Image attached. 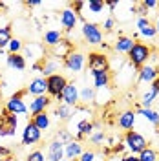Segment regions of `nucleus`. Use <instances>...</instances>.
<instances>
[{"label":"nucleus","instance_id":"f257e3e1","mask_svg":"<svg viewBox=\"0 0 159 161\" xmlns=\"http://www.w3.org/2000/svg\"><path fill=\"white\" fill-rule=\"evenodd\" d=\"M152 46L148 42H143V40H135L134 48L128 51V64L134 70H139L145 64H148L152 59Z\"/></svg>","mask_w":159,"mask_h":161},{"label":"nucleus","instance_id":"f03ea898","mask_svg":"<svg viewBox=\"0 0 159 161\" xmlns=\"http://www.w3.org/2000/svg\"><path fill=\"white\" fill-rule=\"evenodd\" d=\"M123 143H124V148L128 150V154H134V156H139L141 152L148 147V139L137 130L124 132Z\"/></svg>","mask_w":159,"mask_h":161},{"label":"nucleus","instance_id":"7ed1b4c3","mask_svg":"<svg viewBox=\"0 0 159 161\" xmlns=\"http://www.w3.org/2000/svg\"><path fill=\"white\" fill-rule=\"evenodd\" d=\"M80 33H82V39L88 46H101L104 42V33L101 30V26L97 22H91V20H86L80 28Z\"/></svg>","mask_w":159,"mask_h":161},{"label":"nucleus","instance_id":"20e7f679","mask_svg":"<svg viewBox=\"0 0 159 161\" xmlns=\"http://www.w3.org/2000/svg\"><path fill=\"white\" fill-rule=\"evenodd\" d=\"M19 128V115H13L6 108L0 112V137H15Z\"/></svg>","mask_w":159,"mask_h":161},{"label":"nucleus","instance_id":"39448f33","mask_svg":"<svg viewBox=\"0 0 159 161\" xmlns=\"http://www.w3.org/2000/svg\"><path fill=\"white\" fill-rule=\"evenodd\" d=\"M88 70L90 73L110 71V57L102 51H90L88 53Z\"/></svg>","mask_w":159,"mask_h":161},{"label":"nucleus","instance_id":"423d86ee","mask_svg":"<svg viewBox=\"0 0 159 161\" xmlns=\"http://www.w3.org/2000/svg\"><path fill=\"white\" fill-rule=\"evenodd\" d=\"M135 35L141 37L143 40H148L154 42L156 40V28H154V22L148 17H137L135 19Z\"/></svg>","mask_w":159,"mask_h":161},{"label":"nucleus","instance_id":"0eeeda50","mask_svg":"<svg viewBox=\"0 0 159 161\" xmlns=\"http://www.w3.org/2000/svg\"><path fill=\"white\" fill-rule=\"evenodd\" d=\"M46 80H48V95H50V97H53V99L60 101V97H62V92H64L66 84H68L70 80L66 79L62 73L50 75V77H46Z\"/></svg>","mask_w":159,"mask_h":161},{"label":"nucleus","instance_id":"6e6552de","mask_svg":"<svg viewBox=\"0 0 159 161\" xmlns=\"http://www.w3.org/2000/svg\"><path fill=\"white\" fill-rule=\"evenodd\" d=\"M84 64H86V55L80 53V51H77V50L71 51L70 55L64 59V62H62V66L70 71V73H73V75L79 73V71H82Z\"/></svg>","mask_w":159,"mask_h":161},{"label":"nucleus","instance_id":"1a4fd4ad","mask_svg":"<svg viewBox=\"0 0 159 161\" xmlns=\"http://www.w3.org/2000/svg\"><path fill=\"white\" fill-rule=\"evenodd\" d=\"M22 50L26 51L24 53V59L26 60L31 59V60H35V62H44L46 60V48L40 42H28V44H24Z\"/></svg>","mask_w":159,"mask_h":161},{"label":"nucleus","instance_id":"9d476101","mask_svg":"<svg viewBox=\"0 0 159 161\" xmlns=\"http://www.w3.org/2000/svg\"><path fill=\"white\" fill-rule=\"evenodd\" d=\"M59 20H60L62 30L66 31V33H71V31L77 28V24H79V15L71 9V8H64V9L60 11Z\"/></svg>","mask_w":159,"mask_h":161},{"label":"nucleus","instance_id":"9b49d317","mask_svg":"<svg viewBox=\"0 0 159 161\" xmlns=\"http://www.w3.org/2000/svg\"><path fill=\"white\" fill-rule=\"evenodd\" d=\"M135 125H137V114H135V110L128 108V110H123L119 114V117H117V126H119L121 130L130 132V130L135 128Z\"/></svg>","mask_w":159,"mask_h":161},{"label":"nucleus","instance_id":"f8f14e48","mask_svg":"<svg viewBox=\"0 0 159 161\" xmlns=\"http://www.w3.org/2000/svg\"><path fill=\"white\" fill-rule=\"evenodd\" d=\"M40 139H42V132L30 121V123L24 126V130H22V145L33 147V145H37Z\"/></svg>","mask_w":159,"mask_h":161},{"label":"nucleus","instance_id":"ddd939ff","mask_svg":"<svg viewBox=\"0 0 159 161\" xmlns=\"http://www.w3.org/2000/svg\"><path fill=\"white\" fill-rule=\"evenodd\" d=\"M51 97L50 95H39V97H33L28 104V114L31 115H37L40 112H48V108L51 106Z\"/></svg>","mask_w":159,"mask_h":161},{"label":"nucleus","instance_id":"4468645a","mask_svg":"<svg viewBox=\"0 0 159 161\" xmlns=\"http://www.w3.org/2000/svg\"><path fill=\"white\" fill-rule=\"evenodd\" d=\"M60 103L68 104L71 108H75L79 104V86L75 82H68L66 88L62 92V97H60Z\"/></svg>","mask_w":159,"mask_h":161},{"label":"nucleus","instance_id":"2eb2a0df","mask_svg":"<svg viewBox=\"0 0 159 161\" xmlns=\"http://www.w3.org/2000/svg\"><path fill=\"white\" fill-rule=\"evenodd\" d=\"M26 92L33 95V97H39V95H48V80L46 77H35L30 80V84L26 86Z\"/></svg>","mask_w":159,"mask_h":161},{"label":"nucleus","instance_id":"dca6fc26","mask_svg":"<svg viewBox=\"0 0 159 161\" xmlns=\"http://www.w3.org/2000/svg\"><path fill=\"white\" fill-rule=\"evenodd\" d=\"M4 108L9 112V114H13V115H26L28 114V104L24 103V99L15 97V95H11L9 99L6 101Z\"/></svg>","mask_w":159,"mask_h":161},{"label":"nucleus","instance_id":"f3484780","mask_svg":"<svg viewBox=\"0 0 159 161\" xmlns=\"http://www.w3.org/2000/svg\"><path fill=\"white\" fill-rule=\"evenodd\" d=\"M134 44H135L134 37H130V35H119L115 39V42H113L112 50L115 51V53H119V55H128V51L134 48Z\"/></svg>","mask_w":159,"mask_h":161},{"label":"nucleus","instance_id":"a211bd4d","mask_svg":"<svg viewBox=\"0 0 159 161\" xmlns=\"http://www.w3.org/2000/svg\"><path fill=\"white\" fill-rule=\"evenodd\" d=\"M159 77V66L156 64H145L143 68L137 70V82H146V84H152V80Z\"/></svg>","mask_w":159,"mask_h":161},{"label":"nucleus","instance_id":"6ab92c4d","mask_svg":"<svg viewBox=\"0 0 159 161\" xmlns=\"http://www.w3.org/2000/svg\"><path fill=\"white\" fill-rule=\"evenodd\" d=\"M64 159V145L57 139H51L46 148V161H62Z\"/></svg>","mask_w":159,"mask_h":161},{"label":"nucleus","instance_id":"aec40b11","mask_svg":"<svg viewBox=\"0 0 159 161\" xmlns=\"http://www.w3.org/2000/svg\"><path fill=\"white\" fill-rule=\"evenodd\" d=\"M62 31L57 30V28H50V30L44 31V35H42V42H44V46L46 48H57L60 42H62Z\"/></svg>","mask_w":159,"mask_h":161},{"label":"nucleus","instance_id":"412c9836","mask_svg":"<svg viewBox=\"0 0 159 161\" xmlns=\"http://www.w3.org/2000/svg\"><path fill=\"white\" fill-rule=\"evenodd\" d=\"M84 152V148H82V143H79V141H70V143H66L64 145V159L68 161H77L80 158V154Z\"/></svg>","mask_w":159,"mask_h":161},{"label":"nucleus","instance_id":"4be33fe9","mask_svg":"<svg viewBox=\"0 0 159 161\" xmlns=\"http://www.w3.org/2000/svg\"><path fill=\"white\" fill-rule=\"evenodd\" d=\"M135 114H137V117H143L145 121H148L150 125H154V126H159V112L154 110V108H141L139 103L135 104Z\"/></svg>","mask_w":159,"mask_h":161},{"label":"nucleus","instance_id":"5701e85b","mask_svg":"<svg viewBox=\"0 0 159 161\" xmlns=\"http://www.w3.org/2000/svg\"><path fill=\"white\" fill-rule=\"evenodd\" d=\"M91 77H93V90L110 88V82H112L110 71H97V73H91Z\"/></svg>","mask_w":159,"mask_h":161},{"label":"nucleus","instance_id":"b1692460","mask_svg":"<svg viewBox=\"0 0 159 161\" xmlns=\"http://www.w3.org/2000/svg\"><path fill=\"white\" fill-rule=\"evenodd\" d=\"M31 123L40 132H46V130H50V126H51V115L48 112H40L37 115H31Z\"/></svg>","mask_w":159,"mask_h":161},{"label":"nucleus","instance_id":"393cba45","mask_svg":"<svg viewBox=\"0 0 159 161\" xmlns=\"http://www.w3.org/2000/svg\"><path fill=\"white\" fill-rule=\"evenodd\" d=\"M6 64L9 66L11 70L24 71L26 70V66H28V60L24 59L22 53H15V55H8V57H6Z\"/></svg>","mask_w":159,"mask_h":161},{"label":"nucleus","instance_id":"a878e982","mask_svg":"<svg viewBox=\"0 0 159 161\" xmlns=\"http://www.w3.org/2000/svg\"><path fill=\"white\" fill-rule=\"evenodd\" d=\"M71 51H75L73 44H71L68 39H62V42H60L57 48H53V51H51V53H53V57H55V59H59V57H60V59H66Z\"/></svg>","mask_w":159,"mask_h":161},{"label":"nucleus","instance_id":"bb28decb","mask_svg":"<svg viewBox=\"0 0 159 161\" xmlns=\"http://www.w3.org/2000/svg\"><path fill=\"white\" fill-rule=\"evenodd\" d=\"M73 114H75V108H71V106L64 104V103H60L59 106H55V117H57V121L68 123L73 117Z\"/></svg>","mask_w":159,"mask_h":161},{"label":"nucleus","instance_id":"cd10ccee","mask_svg":"<svg viewBox=\"0 0 159 161\" xmlns=\"http://www.w3.org/2000/svg\"><path fill=\"white\" fill-rule=\"evenodd\" d=\"M95 101V90H93V86H88V84H84L82 88H79V103L82 104H91Z\"/></svg>","mask_w":159,"mask_h":161},{"label":"nucleus","instance_id":"c85d7f7f","mask_svg":"<svg viewBox=\"0 0 159 161\" xmlns=\"http://www.w3.org/2000/svg\"><path fill=\"white\" fill-rule=\"evenodd\" d=\"M59 68H60L59 59H55V57H46V60H44V68H42V75H44V77L55 75Z\"/></svg>","mask_w":159,"mask_h":161},{"label":"nucleus","instance_id":"c756f323","mask_svg":"<svg viewBox=\"0 0 159 161\" xmlns=\"http://www.w3.org/2000/svg\"><path fill=\"white\" fill-rule=\"evenodd\" d=\"M156 99H157L156 92L152 90V88H148L146 92H143V93H141L139 106H141V108H152V106H154V103H156Z\"/></svg>","mask_w":159,"mask_h":161},{"label":"nucleus","instance_id":"7c9ffc66","mask_svg":"<svg viewBox=\"0 0 159 161\" xmlns=\"http://www.w3.org/2000/svg\"><path fill=\"white\" fill-rule=\"evenodd\" d=\"M84 8L91 15H99V13H102V11L106 9V6H104L102 0H88V2H84Z\"/></svg>","mask_w":159,"mask_h":161},{"label":"nucleus","instance_id":"2f4dec72","mask_svg":"<svg viewBox=\"0 0 159 161\" xmlns=\"http://www.w3.org/2000/svg\"><path fill=\"white\" fill-rule=\"evenodd\" d=\"M22 48H24L22 39H20V37H13V39L9 40V44H8L6 51H8V55H15V53H22Z\"/></svg>","mask_w":159,"mask_h":161},{"label":"nucleus","instance_id":"473e14b6","mask_svg":"<svg viewBox=\"0 0 159 161\" xmlns=\"http://www.w3.org/2000/svg\"><path fill=\"white\" fill-rule=\"evenodd\" d=\"M11 39V26H0V50H6Z\"/></svg>","mask_w":159,"mask_h":161},{"label":"nucleus","instance_id":"72a5a7b5","mask_svg":"<svg viewBox=\"0 0 159 161\" xmlns=\"http://www.w3.org/2000/svg\"><path fill=\"white\" fill-rule=\"evenodd\" d=\"M159 154L156 148H152V147H146L145 150L139 154V161H157Z\"/></svg>","mask_w":159,"mask_h":161},{"label":"nucleus","instance_id":"f704fd0d","mask_svg":"<svg viewBox=\"0 0 159 161\" xmlns=\"http://www.w3.org/2000/svg\"><path fill=\"white\" fill-rule=\"evenodd\" d=\"M55 139L60 141L62 145H66V143H70V141H73V134H71L68 128H59V132L55 134Z\"/></svg>","mask_w":159,"mask_h":161},{"label":"nucleus","instance_id":"c9c22d12","mask_svg":"<svg viewBox=\"0 0 159 161\" xmlns=\"http://www.w3.org/2000/svg\"><path fill=\"white\" fill-rule=\"evenodd\" d=\"M26 161H46V154L42 148H35V150H30V154L26 156Z\"/></svg>","mask_w":159,"mask_h":161},{"label":"nucleus","instance_id":"e433bc0d","mask_svg":"<svg viewBox=\"0 0 159 161\" xmlns=\"http://www.w3.org/2000/svg\"><path fill=\"white\" fill-rule=\"evenodd\" d=\"M115 26H117V20H115V17H113V15H108L106 19L102 20V28H101V30H102V33H104V31H106V33H110V31H113V28H115Z\"/></svg>","mask_w":159,"mask_h":161},{"label":"nucleus","instance_id":"4c0bfd02","mask_svg":"<svg viewBox=\"0 0 159 161\" xmlns=\"http://www.w3.org/2000/svg\"><path fill=\"white\" fill-rule=\"evenodd\" d=\"M88 139H90L91 145H102V143H106V134H104L102 130H95Z\"/></svg>","mask_w":159,"mask_h":161},{"label":"nucleus","instance_id":"58836bf2","mask_svg":"<svg viewBox=\"0 0 159 161\" xmlns=\"http://www.w3.org/2000/svg\"><path fill=\"white\" fill-rule=\"evenodd\" d=\"M139 6L148 13V11H152V9H157L159 2H156V0H143V2H139Z\"/></svg>","mask_w":159,"mask_h":161},{"label":"nucleus","instance_id":"ea45409f","mask_svg":"<svg viewBox=\"0 0 159 161\" xmlns=\"http://www.w3.org/2000/svg\"><path fill=\"white\" fill-rule=\"evenodd\" d=\"M95 158H97V154L93 150H84L77 161H95Z\"/></svg>","mask_w":159,"mask_h":161},{"label":"nucleus","instance_id":"a19ab883","mask_svg":"<svg viewBox=\"0 0 159 161\" xmlns=\"http://www.w3.org/2000/svg\"><path fill=\"white\" fill-rule=\"evenodd\" d=\"M9 156H13L11 148H8V147H2V145H0V158H9Z\"/></svg>","mask_w":159,"mask_h":161},{"label":"nucleus","instance_id":"79ce46f5","mask_svg":"<svg viewBox=\"0 0 159 161\" xmlns=\"http://www.w3.org/2000/svg\"><path fill=\"white\" fill-rule=\"evenodd\" d=\"M42 68H44V62H33L31 64V70L35 73H42Z\"/></svg>","mask_w":159,"mask_h":161},{"label":"nucleus","instance_id":"37998d69","mask_svg":"<svg viewBox=\"0 0 159 161\" xmlns=\"http://www.w3.org/2000/svg\"><path fill=\"white\" fill-rule=\"evenodd\" d=\"M150 88H152V90L156 92V95L159 97V77H156V79L152 80V84H150Z\"/></svg>","mask_w":159,"mask_h":161},{"label":"nucleus","instance_id":"c03bdc74","mask_svg":"<svg viewBox=\"0 0 159 161\" xmlns=\"http://www.w3.org/2000/svg\"><path fill=\"white\" fill-rule=\"evenodd\" d=\"M121 161H139V156H134V154H124Z\"/></svg>","mask_w":159,"mask_h":161},{"label":"nucleus","instance_id":"a18cd8bd","mask_svg":"<svg viewBox=\"0 0 159 161\" xmlns=\"http://www.w3.org/2000/svg\"><path fill=\"white\" fill-rule=\"evenodd\" d=\"M26 6L28 8H39V6H42V2L40 0H30V2H26Z\"/></svg>","mask_w":159,"mask_h":161},{"label":"nucleus","instance_id":"49530a36","mask_svg":"<svg viewBox=\"0 0 159 161\" xmlns=\"http://www.w3.org/2000/svg\"><path fill=\"white\" fill-rule=\"evenodd\" d=\"M152 22H154V28H156V35L159 37V13L156 15V19L152 20Z\"/></svg>","mask_w":159,"mask_h":161},{"label":"nucleus","instance_id":"de8ad7c7","mask_svg":"<svg viewBox=\"0 0 159 161\" xmlns=\"http://www.w3.org/2000/svg\"><path fill=\"white\" fill-rule=\"evenodd\" d=\"M0 161H13V156H9V158H0Z\"/></svg>","mask_w":159,"mask_h":161},{"label":"nucleus","instance_id":"09e8293b","mask_svg":"<svg viewBox=\"0 0 159 161\" xmlns=\"http://www.w3.org/2000/svg\"><path fill=\"white\" fill-rule=\"evenodd\" d=\"M62 161H68V159H62Z\"/></svg>","mask_w":159,"mask_h":161},{"label":"nucleus","instance_id":"8fccbe9b","mask_svg":"<svg viewBox=\"0 0 159 161\" xmlns=\"http://www.w3.org/2000/svg\"><path fill=\"white\" fill-rule=\"evenodd\" d=\"M157 161H159V158H157Z\"/></svg>","mask_w":159,"mask_h":161}]
</instances>
